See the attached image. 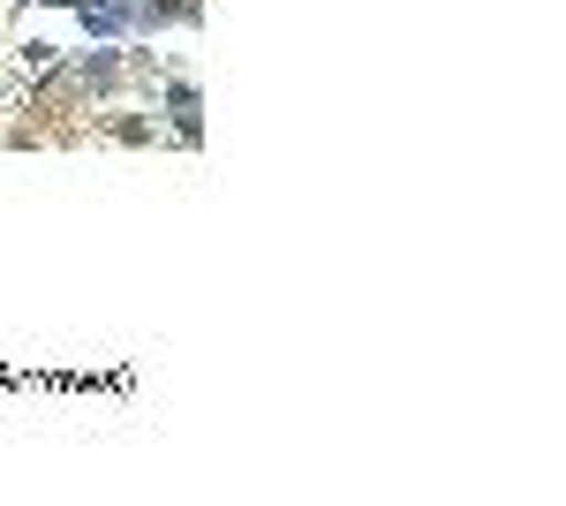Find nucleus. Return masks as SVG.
<instances>
[{
    "label": "nucleus",
    "mask_w": 566,
    "mask_h": 506,
    "mask_svg": "<svg viewBox=\"0 0 566 506\" xmlns=\"http://www.w3.org/2000/svg\"><path fill=\"white\" fill-rule=\"evenodd\" d=\"M159 106H167V136L175 144H205V91L189 76H167L159 84Z\"/></svg>",
    "instance_id": "1"
},
{
    "label": "nucleus",
    "mask_w": 566,
    "mask_h": 506,
    "mask_svg": "<svg viewBox=\"0 0 566 506\" xmlns=\"http://www.w3.org/2000/svg\"><path fill=\"white\" fill-rule=\"evenodd\" d=\"M197 16H205V0H136V39L175 31V23H197Z\"/></svg>",
    "instance_id": "2"
},
{
    "label": "nucleus",
    "mask_w": 566,
    "mask_h": 506,
    "mask_svg": "<svg viewBox=\"0 0 566 506\" xmlns=\"http://www.w3.org/2000/svg\"><path fill=\"white\" fill-rule=\"evenodd\" d=\"M61 61H69V53H61V45H45V39L23 45V69H31L39 84H53V76H61Z\"/></svg>",
    "instance_id": "3"
},
{
    "label": "nucleus",
    "mask_w": 566,
    "mask_h": 506,
    "mask_svg": "<svg viewBox=\"0 0 566 506\" xmlns=\"http://www.w3.org/2000/svg\"><path fill=\"white\" fill-rule=\"evenodd\" d=\"M106 136H122V144H159V122H106Z\"/></svg>",
    "instance_id": "4"
}]
</instances>
